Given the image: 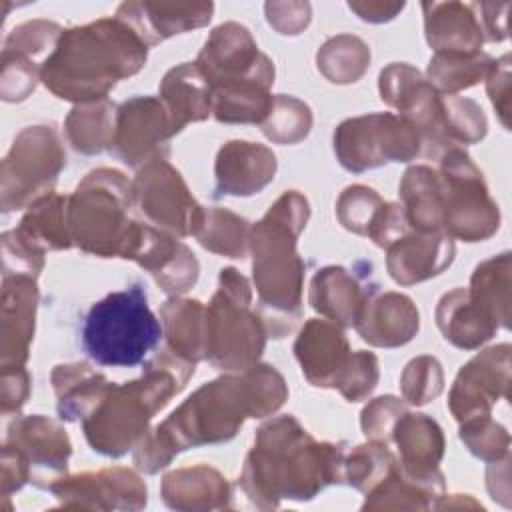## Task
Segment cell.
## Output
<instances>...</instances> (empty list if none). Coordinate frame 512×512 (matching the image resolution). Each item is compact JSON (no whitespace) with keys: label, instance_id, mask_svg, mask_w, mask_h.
Wrapping results in <instances>:
<instances>
[{"label":"cell","instance_id":"obj_10","mask_svg":"<svg viewBox=\"0 0 512 512\" xmlns=\"http://www.w3.org/2000/svg\"><path fill=\"white\" fill-rule=\"evenodd\" d=\"M134 196L148 218L182 236L196 234L202 222L204 210L188 196L180 174L162 162V158L138 174Z\"/></svg>","mask_w":512,"mask_h":512},{"label":"cell","instance_id":"obj_3","mask_svg":"<svg viewBox=\"0 0 512 512\" xmlns=\"http://www.w3.org/2000/svg\"><path fill=\"white\" fill-rule=\"evenodd\" d=\"M160 366L150 364L146 376L124 386H110L96 408L86 416L84 432L90 446L106 456H120L128 452L134 440L146 430L152 414L162 408L168 398L184 386L178 372L168 370L178 360L158 358Z\"/></svg>","mask_w":512,"mask_h":512},{"label":"cell","instance_id":"obj_24","mask_svg":"<svg viewBox=\"0 0 512 512\" xmlns=\"http://www.w3.org/2000/svg\"><path fill=\"white\" fill-rule=\"evenodd\" d=\"M162 494H164L166 504L172 508H180L184 504V500L190 498L192 494H202L208 508H212L216 504L210 498H206V494H210L216 500L220 496L228 498V486L216 470L198 466L194 470L188 468V470H178V472L168 474L162 484Z\"/></svg>","mask_w":512,"mask_h":512},{"label":"cell","instance_id":"obj_1","mask_svg":"<svg viewBox=\"0 0 512 512\" xmlns=\"http://www.w3.org/2000/svg\"><path fill=\"white\" fill-rule=\"evenodd\" d=\"M146 42L118 20L66 30L42 66L44 84L66 100L104 98L116 80L142 68Z\"/></svg>","mask_w":512,"mask_h":512},{"label":"cell","instance_id":"obj_2","mask_svg":"<svg viewBox=\"0 0 512 512\" xmlns=\"http://www.w3.org/2000/svg\"><path fill=\"white\" fill-rule=\"evenodd\" d=\"M336 448L316 444L294 418H278L258 430L242 474L244 490L254 502L268 498L270 506L278 498H312L340 476L344 462Z\"/></svg>","mask_w":512,"mask_h":512},{"label":"cell","instance_id":"obj_30","mask_svg":"<svg viewBox=\"0 0 512 512\" xmlns=\"http://www.w3.org/2000/svg\"><path fill=\"white\" fill-rule=\"evenodd\" d=\"M460 436L468 444L470 452H474L484 460H490V458L498 460L500 454L508 452L510 438L506 430L500 424L492 422L488 416H484V420L480 422H468L466 428L462 426Z\"/></svg>","mask_w":512,"mask_h":512},{"label":"cell","instance_id":"obj_29","mask_svg":"<svg viewBox=\"0 0 512 512\" xmlns=\"http://www.w3.org/2000/svg\"><path fill=\"white\" fill-rule=\"evenodd\" d=\"M380 206H382L380 198L378 194H374V190L364 186H354L344 190L338 202V216L346 228L360 234H368L370 224Z\"/></svg>","mask_w":512,"mask_h":512},{"label":"cell","instance_id":"obj_21","mask_svg":"<svg viewBox=\"0 0 512 512\" xmlns=\"http://www.w3.org/2000/svg\"><path fill=\"white\" fill-rule=\"evenodd\" d=\"M356 282L342 268H324L312 282V306L342 324H354L362 304Z\"/></svg>","mask_w":512,"mask_h":512},{"label":"cell","instance_id":"obj_26","mask_svg":"<svg viewBox=\"0 0 512 512\" xmlns=\"http://www.w3.org/2000/svg\"><path fill=\"white\" fill-rule=\"evenodd\" d=\"M490 68V60L484 54H436L430 60V80L440 90H460L476 84Z\"/></svg>","mask_w":512,"mask_h":512},{"label":"cell","instance_id":"obj_8","mask_svg":"<svg viewBox=\"0 0 512 512\" xmlns=\"http://www.w3.org/2000/svg\"><path fill=\"white\" fill-rule=\"evenodd\" d=\"M442 228L450 236L478 242L498 228V206L470 158L450 148L442 160Z\"/></svg>","mask_w":512,"mask_h":512},{"label":"cell","instance_id":"obj_12","mask_svg":"<svg viewBox=\"0 0 512 512\" xmlns=\"http://www.w3.org/2000/svg\"><path fill=\"white\" fill-rule=\"evenodd\" d=\"M112 144L124 162L138 164L156 152L158 142L172 136V122L162 104L154 98H132L118 110Z\"/></svg>","mask_w":512,"mask_h":512},{"label":"cell","instance_id":"obj_11","mask_svg":"<svg viewBox=\"0 0 512 512\" xmlns=\"http://www.w3.org/2000/svg\"><path fill=\"white\" fill-rule=\"evenodd\" d=\"M508 344L490 348L462 366L450 396V408L458 420L488 416V408L508 386Z\"/></svg>","mask_w":512,"mask_h":512},{"label":"cell","instance_id":"obj_20","mask_svg":"<svg viewBox=\"0 0 512 512\" xmlns=\"http://www.w3.org/2000/svg\"><path fill=\"white\" fill-rule=\"evenodd\" d=\"M436 316L444 338L460 348H476L490 340L498 328V324L492 322L462 288L440 300Z\"/></svg>","mask_w":512,"mask_h":512},{"label":"cell","instance_id":"obj_13","mask_svg":"<svg viewBox=\"0 0 512 512\" xmlns=\"http://www.w3.org/2000/svg\"><path fill=\"white\" fill-rule=\"evenodd\" d=\"M296 356L314 386H338L352 362L342 330L326 320H312L302 328Z\"/></svg>","mask_w":512,"mask_h":512},{"label":"cell","instance_id":"obj_14","mask_svg":"<svg viewBox=\"0 0 512 512\" xmlns=\"http://www.w3.org/2000/svg\"><path fill=\"white\" fill-rule=\"evenodd\" d=\"M276 170L274 154L252 142H228L216 160V180L220 194L250 196L262 190Z\"/></svg>","mask_w":512,"mask_h":512},{"label":"cell","instance_id":"obj_5","mask_svg":"<svg viewBox=\"0 0 512 512\" xmlns=\"http://www.w3.org/2000/svg\"><path fill=\"white\" fill-rule=\"evenodd\" d=\"M128 184L116 170H98L78 186L66 210L70 238L88 252L110 256L130 248L138 222H128Z\"/></svg>","mask_w":512,"mask_h":512},{"label":"cell","instance_id":"obj_15","mask_svg":"<svg viewBox=\"0 0 512 512\" xmlns=\"http://www.w3.org/2000/svg\"><path fill=\"white\" fill-rule=\"evenodd\" d=\"M390 248L388 270L390 276L400 284H414L440 274L454 254V244L450 238L438 232H422L418 236H406L394 240Z\"/></svg>","mask_w":512,"mask_h":512},{"label":"cell","instance_id":"obj_28","mask_svg":"<svg viewBox=\"0 0 512 512\" xmlns=\"http://www.w3.org/2000/svg\"><path fill=\"white\" fill-rule=\"evenodd\" d=\"M402 390L412 404L430 402L442 390L440 364L428 356L412 360L402 376Z\"/></svg>","mask_w":512,"mask_h":512},{"label":"cell","instance_id":"obj_9","mask_svg":"<svg viewBox=\"0 0 512 512\" xmlns=\"http://www.w3.org/2000/svg\"><path fill=\"white\" fill-rule=\"evenodd\" d=\"M334 150L344 168L362 172L388 160L414 158L420 150V134L404 118L370 114L342 122L334 134Z\"/></svg>","mask_w":512,"mask_h":512},{"label":"cell","instance_id":"obj_25","mask_svg":"<svg viewBox=\"0 0 512 512\" xmlns=\"http://www.w3.org/2000/svg\"><path fill=\"white\" fill-rule=\"evenodd\" d=\"M108 104H94L72 110L68 118V134L76 150L86 154L100 152L114 138V126L110 124Z\"/></svg>","mask_w":512,"mask_h":512},{"label":"cell","instance_id":"obj_6","mask_svg":"<svg viewBox=\"0 0 512 512\" xmlns=\"http://www.w3.org/2000/svg\"><path fill=\"white\" fill-rule=\"evenodd\" d=\"M292 202V192L284 194L254 226V278L260 304L274 312H298L302 262L294 252L296 234L302 226L284 224Z\"/></svg>","mask_w":512,"mask_h":512},{"label":"cell","instance_id":"obj_19","mask_svg":"<svg viewBox=\"0 0 512 512\" xmlns=\"http://www.w3.org/2000/svg\"><path fill=\"white\" fill-rule=\"evenodd\" d=\"M24 448H18L16 452L22 456L26 466H32V482L40 484V472L42 478H46V472L50 480H56V474L66 472V460L70 452L66 450H52L46 446H58V444H70L66 432L56 426L52 420H46L42 416L26 418L18 422V434L14 438Z\"/></svg>","mask_w":512,"mask_h":512},{"label":"cell","instance_id":"obj_27","mask_svg":"<svg viewBox=\"0 0 512 512\" xmlns=\"http://www.w3.org/2000/svg\"><path fill=\"white\" fill-rule=\"evenodd\" d=\"M268 116L270 118L262 124V130L268 138L276 142H286V126H290L292 142L304 138L312 122L308 106L286 96H278L272 100V108Z\"/></svg>","mask_w":512,"mask_h":512},{"label":"cell","instance_id":"obj_18","mask_svg":"<svg viewBox=\"0 0 512 512\" xmlns=\"http://www.w3.org/2000/svg\"><path fill=\"white\" fill-rule=\"evenodd\" d=\"M162 98L168 104L172 130L178 132L190 120H202L212 110V86L194 64L170 70L162 82Z\"/></svg>","mask_w":512,"mask_h":512},{"label":"cell","instance_id":"obj_17","mask_svg":"<svg viewBox=\"0 0 512 512\" xmlns=\"http://www.w3.org/2000/svg\"><path fill=\"white\" fill-rule=\"evenodd\" d=\"M426 36L438 54H478L482 30L472 4H424Z\"/></svg>","mask_w":512,"mask_h":512},{"label":"cell","instance_id":"obj_16","mask_svg":"<svg viewBox=\"0 0 512 512\" xmlns=\"http://www.w3.org/2000/svg\"><path fill=\"white\" fill-rule=\"evenodd\" d=\"M354 326L364 340L376 346H398L418 330V312L410 298L384 294L370 304H362Z\"/></svg>","mask_w":512,"mask_h":512},{"label":"cell","instance_id":"obj_22","mask_svg":"<svg viewBox=\"0 0 512 512\" xmlns=\"http://www.w3.org/2000/svg\"><path fill=\"white\" fill-rule=\"evenodd\" d=\"M508 254L492 258L476 268L472 276L470 300L492 320L508 326Z\"/></svg>","mask_w":512,"mask_h":512},{"label":"cell","instance_id":"obj_23","mask_svg":"<svg viewBox=\"0 0 512 512\" xmlns=\"http://www.w3.org/2000/svg\"><path fill=\"white\" fill-rule=\"evenodd\" d=\"M202 306L196 300L166 302L162 316L168 328L170 346L186 360H198L206 356V324L200 320Z\"/></svg>","mask_w":512,"mask_h":512},{"label":"cell","instance_id":"obj_4","mask_svg":"<svg viewBox=\"0 0 512 512\" xmlns=\"http://www.w3.org/2000/svg\"><path fill=\"white\" fill-rule=\"evenodd\" d=\"M160 338V320L138 284L110 292L96 302L82 326V348L102 366H136L144 362Z\"/></svg>","mask_w":512,"mask_h":512},{"label":"cell","instance_id":"obj_7","mask_svg":"<svg viewBox=\"0 0 512 512\" xmlns=\"http://www.w3.org/2000/svg\"><path fill=\"white\" fill-rule=\"evenodd\" d=\"M250 288L234 268L220 274V290L206 310V358L238 370L252 364L264 348V330L248 312Z\"/></svg>","mask_w":512,"mask_h":512},{"label":"cell","instance_id":"obj_31","mask_svg":"<svg viewBox=\"0 0 512 512\" xmlns=\"http://www.w3.org/2000/svg\"><path fill=\"white\" fill-rule=\"evenodd\" d=\"M376 380H378L376 356L368 352H356L338 388L350 402H356L376 386Z\"/></svg>","mask_w":512,"mask_h":512}]
</instances>
